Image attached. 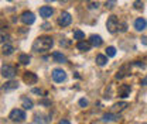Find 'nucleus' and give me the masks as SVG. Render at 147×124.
I'll list each match as a JSON object with an SVG mask.
<instances>
[{
  "label": "nucleus",
  "instance_id": "1",
  "mask_svg": "<svg viewBox=\"0 0 147 124\" xmlns=\"http://www.w3.org/2000/svg\"><path fill=\"white\" fill-rule=\"evenodd\" d=\"M53 45H54V40L51 37H38L33 44V51L34 52H47L53 48Z\"/></svg>",
  "mask_w": 147,
  "mask_h": 124
},
{
  "label": "nucleus",
  "instance_id": "2",
  "mask_svg": "<svg viewBox=\"0 0 147 124\" xmlns=\"http://www.w3.org/2000/svg\"><path fill=\"white\" fill-rule=\"evenodd\" d=\"M9 119H10L11 121H14V123H21V121L26 120V113H24V110H21V109H14V110L10 111Z\"/></svg>",
  "mask_w": 147,
  "mask_h": 124
},
{
  "label": "nucleus",
  "instance_id": "3",
  "mask_svg": "<svg viewBox=\"0 0 147 124\" xmlns=\"http://www.w3.org/2000/svg\"><path fill=\"white\" fill-rule=\"evenodd\" d=\"M0 73H1V76H4L6 79H13V78L16 76L17 71H16V68H14V66H10V65H3V66H1V71H0Z\"/></svg>",
  "mask_w": 147,
  "mask_h": 124
},
{
  "label": "nucleus",
  "instance_id": "4",
  "mask_svg": "<svg viewBox=\"0 0 147 124\" xmlns=\"http://www.w3.org/2000/svg\"><path fill=\"white\" fill-rule=\"evenodd\" d=\"M106 27H108V30H109V33H116L117 30H119V20L116 16H110L108 18V21H106Z\"/></svg>",
  "mask_w": 147,
  "mask_h": 124
},
{
  "label": "nucleus",
  "instance_id": "5",
  "mask_svg": "<svg viewBox=\"0 0 147 124\" xmlns=\"http://www.w3.org/2000/svg\"><path fill=\"white\" fill-rule=\"evenodd\" d=\"M71 21H72V17H71V14L67 13V11L61 13V16L58 17V24H59L61 27H68V25L71 24Z\"/></svg>",
  "mask_w": 147,
  "mask_h": 124
},
{
  "label": "nucleus",
  "instance_id": "6",
  "mask_svg": "<svg viewBox=\"0 0 147 124\" xmlns=\"http://www.w3.org/2000/svg\"><path fill=\"white\" fill-rule=\"evenodd\" d=\"M53 79H54L57 83H61L67 79V73L62 71V69H54L53 71Z\"/></svg>",
  "mask_w": 147,
  "mask_h": 124
},
{
  "label": "nucleus",
  "instance_id": "7",
  "mask_svg": "<svg viewBox=\"0 0 147 124\" xmlns=\"http://www.w3.org/2000/svg\"><path fill=\"white\" fill-rule=\"evenodd\" d=\"M23 80H24L27 85H34V83H37L38 78H37L36 73H33V72H24V75H23Z\"/></svg>",
  "mask_w": 147,
  "mask_h": 124
},
{
  "label": "nucleus",
  "instance_id": "8",
  "mask_svg": "<svg viewBox=\"0 0 147 124\" xmlns=\"http://www.w3.org/2000/svg\"><path fill=\"white\" fill-rule=\"evenodd\" d=\"M21 21H23L26 25L33 24V23L36 21V16H34L31 11H24V13L21 14Z\"/></svg>",
  "mask_w": 147,
  "mask_h": 124
},
{
  "label": "nucleus",
  "instance_id": "9",
  "mask_svg": "<svg viewBox=\"0 0 147 124\" xmlns=\"http://www.w3.org/2000/svg\"><path fill=\"white\" fill-rule=\"evenodd\" d=\"M53 14H54V10H53V7H50V6H42V7L40 9V16H41V17L50 18Z\"/></svg>",
  "mask_w": 147,
  "mask_h": 124
},
{
  "label": "nucleus",
  "instance_id": "10",
  "mask_svg": "<svg viewBox=\"0 0 147 124\" xmlns=\"http://www.w3.org/2000/svg\"><path fill=\"white\" fill-rule=\"evenodd\" d=\"M91 42L89 41H84V40H79L78 41V44H76V48L79 50V51H82V52H86V51H89L91 50Z\"/></svg>",
  "mask_w": 147,
  "mask_h": 124
},
{
  "label": "nucleus",
  "instance_id": "11",
  "mask_svg": "<svg viewBox=\"0 0 147 124\" xmlns=\"http://www.w3.org/2000/svg\"><path fill=\"white\" fill-rule=\"evenodd\" d=\"M134 28L137 30V31H143V30H146L147 28V21L144 18H137L136 21H134Z\"/></svg>",
  "mask_w": 147,
  "mask_h": 124
},
{
  "label": "nucleus",
  "instance_id": "12",
  "mask_svg": "<svg viewBox=\"0 0 147 124\" xmlns=\"http://www.w3.org/2000/svg\"><path fill=\"white\" fill-rule=\"evenodd\" d=\"M130 92H131V88L129 86V85H122L120 89H119V96L122 97V99H126L130 96Z\"/></svg>",
  "mask_w": 147,
  "mask_h": 124
},
{
  "label": "nucleus",
  "instance_id": "13",
  "mask_svg": "<svg viewBox=\"0 0 147 124\" xmlns=\"http://www.w3.org/2000/svg\"><path fill=\"white\" fill-rule=\"evenodd\" d=\"M119 119H120L119 114H115V113H106V114H103L102 121H119Z\"/></svg>",
  "mask_w": 147,
  "mask_h": 124
},
{
  "label": "nucleus",
  "instance_id": "14",
  "mask_svg": "<svg viewBox=\"0 0 147 124\" xmlns=\"http://www.w3.org/2000/svg\"><path fill=\"white\" fill-rule=\"evenodd\" d=\"M89 42H91L92 47H96V48H98V47H100V45H102V37L100 36H95V34H93V36L89 37Z\"/></svg>",
  "mask_w": 147,
  "mask_h": 124
},
{
  "label": "nucleus",
  "instance_id": "15",
  "mask_svg": "<svg viewBox=\"0 0 147 124\" xmlns=\"http://www.w3.org/2000/svg\"><path fill=\"white\" fill-rule=\"evenodd\" d=\"M53 59H54L55 62H58V64H64V62H67V56L62 55L61 52H58V51L53 52Z\"/></svg>",
  "mask_w": 147,
  "mask_h": 124
},
{
  "label": "nucleus",
  "instance_id": "16",
  "mask_svg": "<svg viewBox=\"0 0 147 124\" xmlns=\"http://www.w3.org/2000/svg\"><path fill=\"white\" fill-rule=\"evenodd\" d=\"M18 88V83L17 82H14V80H11V82H7L4 86H3V89H4V92H10V90H14V89Z\"/></svg>",
  "mask_w": 147,
  "mask_h": 124
},
{
  "label": "nucleus",
  "instance_id": "17",
  "mask_svg": "<svg viewBox=\"0 0 147 124\" xmlns=\"http://www.w3.org/2000/svg\"><path fill=\"white\" fill-rule=\"evenodd\" d=\"M30 61H31V56H30V55H27V54H21V55L18 56V62H20V64H23V65H28V64H30Z\"/></svg>",
  "mask_w": 147,
  "mask_h": 124
},
{
  "label": "nucleus",
  "instance_id": "18",
  "mask_svg": "<svg viewBox=\"0 0 147 124\" xmlns=\"http://www.w3.org/2000/svg\"><path fill=\"white\" fill-rule=\"evenodd\" d=\"M96 64L99 66H105L108 64V56L106 55H96Z\"/></svg>",
  "mask_w": 147,
  "mask_h": 124
},
{
  "label": "nucleus",
  "instance_id": "19",
  "mask_svg": "<svg viewBox=\"0 0 147 124\" xmlns=\"http://www.w3.org/2000/svg\"><path fill=\"white\" fill-rule=\"evenodd\" d=\"M127 102H120V103H116V105H113V111H122V110H125L126 107H127Z\"/></svg>",
  "mask_w": 147,
  "mask_h": 124
},
{
  "label": "nucleus",
  "instance_id": "20",
  "mask_svg": "<svg viewBox=\"0 0 147 124\" xmlns=\"http://www.w3.org/2000/svg\"><path fill=\"white\" fill-rule=\"evenodd\" d=\"M21 103H23V107L26 109V110H30V109H33V102L28 99V97H21Z\"/></svg>",
  "mask_w": 147,
  "mask_h": 124
},
{
  "label": "nucleus",
  "instance_id": "21",
  "mask_svg": "<svg viewBox=\"0 0 147 124\" xmlns=\"http://www.w3.org/2000/svg\"><path fill=\"white\" fill-rule=\"evenodd\" d=\"M13 52H14V47L13 45H10V44H4L3 45V54L4 55H11Z\"/></svg>",
  "mask_w": 147,
  "mask_h": 124
},
{
  "label": "nucleus",
  "instance_id": "22",
  "mask_svg": "<svg viewBox=\"0 0 147 124\" xmlns=\"http://www.w3.org/2000/svg\"><path fill=\"white\" fill-rule=\"evenodd\" d=\"M84 38H85V33H82L81 30L74 31V40H84Z\"/></svg>",
  "mask_w": 147,
  "mask_h": 124
},
{
  "label": "nucleus",
  "instance_id": "23",
  "mask_svg": "<svg viewBox=\"0 0 147 124\" xmlns=\"http://www.w3.org/2000/svg\"><path fill=\"white\" fill-rule=\"evenodd\" d=\"M9 40H10V36L6 31H0V42H6Z\"/></svg>",
  "mask_w": 147,
  "mask_h": 124
},
{
  "label": "nucleus",
  "instance_id": "24",
  "mask_svg": "<svg viewBox=\"0 0 147 124\" xmlns=\"http://www.w3.org/2000/svg\"><path fill=\"white\" fill-rule=\"evenodd\" d=\"M115 55H116L115 47H108V48H106V56H115Z\"/></svg>",
  "mask_w": 147,
  "mask_h": 124
},
{
  "label": "nucleus",
  "instance_id": "25",
  "mask_svg": "<svg viewBox=\"0 0 147 124\" xmlns=\"http://www.w3.org/2000/svg\"><path fill=\"white\" fill-rule=\"evenodd\" d=\"M105 6H106V9H113L116 6V0H108L105 3Z\"/></svg>",
  "mask_w": 147,
  "mask_h": 124
},
{
  "label": "nucleus",
  "instance_id": "26",
  "mask_svg": "<svg viewBox=\"0 0 147 124\" xmlns=\"http://www.w3.org/2000/svg\"><path fill=\"white\" fill-rule=\"evenodd\" d=\"M133 6H134V9H137V10H142V9H143V3H142L140 0H137Z\"/></svg>",
  "mask_w": 147,
  "mask_h": 124
},
{
  "label": "nucleus",
  "instance_id": "27",
  "mask_svg": "<svg viewBox=\"0 0 147 124\" xmlns=\"http://www.w3.org/2000/svg\"><path fill=\"white\" fill-rule=\"evenodd\" d=\"M79 106L81 107H86L88 106V100H86V99H81V100H79Z\"/></svg>",
  "mask_w": 147,
  "mask_h": 124
},
{
  "label": "nucleus",
  "instance_id": "28",
  "mask_svg": "<svg viewBox=\"0 0 147 124\" xmlns=\"http://www.w3.org/2000/svg\"><path fill=\"white\" fill-rule=\"evenodd\" d=\"M133 65H134V66H139V68H146V65H144V64H142V62H139V61L133 62Z\"/></svg>",
  "mask_w": 147,
  "mask_h": 124
},
{
  "label": "nucleus",
  "instance_id": "29",
  "mask_svg": "<svg viewBox=\"0 0 147 124\" xmlns=\"http://www.w3.org/2000/svg\"><path fill=\"white\" fill-rule=\"evenodd\" d=\"M42 30H51V24L44 23V24H42Z\"/></svg>",
  "mask_w": 147,
  "mask_h": 124
},
{
  "label": "nucleus",
  "instance_id": "30",
  "mask_svg": "<svg viewBox=\"0 0 147 124\" xmlns=\"http://www.w3.org/2000/svg\"><path fill=\"white\" fill-rule=\"evenodd\" d=\"M140 83H142V86H147V76H144V78L142 79V82H140Z\"/></svg>",
  "mask_w": 147,
  "mask_h": 124
},
{
  "label": "nucleus",
  "instance_id": "31",
  "mask_svg": "<svg viewBox=\"0 0 147 124\" xmlns=\"http://www.w3.org/2000/svg\"><path fill=\"white\" fill-rule=\"evenodd\" d=\"M142 44H143V45H147V36L142 37Z\"/></svg>",
  "mask_w": 147,
  "mask_h": 124
},
{
  "label": "nucleus",
  "instance_id": "32",
  "mask_svg": "<svg viewBox=\"0 0 147 124\" xmlns=\"http://www.w3.org/2000/svg\"><path fill=\"white\" fill-rule=\"evenodd\" d=\"M33 93H37V95H41V93H42V90H41V89H33Z\"/></svg>",
  "mask_w": 147,
  "mask_h": 124
},
{
  "label": "nucleus",
  "instance_id": "33",
  "mask_svg": "<svg viewBox=\"0 0 147 124\" xmlns=\"http://www.w3.org/2000/svg\"><path fill=\"white\" fill-rule=\"evenodd\" d=\"M59 45H64V47H67V45H68V42H67V41H64V40H61V41H59Z\"/></svg>",
  "mask_w": 147,
  "mask_h": 124
},
{
  "label": "nucleus",
  "instance_id": "34",
  "mask_svg": "<svg viewBox=\"0 0 147 124\" xmlns=\"http://www.w3.org/2000/svg\"><path fill=\"white\" fill-rule=\"evenodd\" d=\"M41 105H51V102H48V100H42Z\"/></svg>",
  "mask_w": 147,
  "mask_h": 124
},
{
  "label": "nucleus",
  "instance_id": "35",
  "mask_svg": "<svg viewBox=\"0 0 147 124\" xmlns=\"http://www.w3.org/2000/svg\"><path fill=\"white\" fill-rule=\"evenodd\" d=\"M59 124H69V121H68V120H61Z\"/></svg>",
  "mask_w": 147,
  "mask_h": 124
},
{
  "label": "nucleus",
  "instance_id": "36",
  "mask_svg": "<svg viewBox=\"0 0 147 124\" xmlns=\"http://www.w3.org/2000/svg\"><path fill=\"white\" fill-rule=\"evenodd\" d=\"M7 1H13V0H7Z\"/></svg>",
  "mask_w": 147,
  "mask_h": 124
},
{
  "label": "nucleus",
  "instance_id": "37",
  "mask_svg": "<svg viewBox=\"0 0 147 124\" xmlns=\"http://www.w3.org/2000/svg\"><path fill=\"white\" fill-rule=\"evenodd\" d=\"M51 1H54V0H51Z\"/></svg>",
  "mask_w": 147,
  "mask_h": 124
}]
</instances>
